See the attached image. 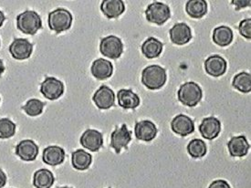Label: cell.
<instances>
[{"mask_svg":"<svg viewBox=\"0 0 251 188\" xmlns=\"http://www.w3.org/2000/svg\"><path fill=\"white\" fill-rule=\"evenodd\" d=\"M91 71L95 79L99 81H104L111 78L113 75V63L104 59H97L93 61Z\"/></svg>","mask_w":251,"mask_h":188,"instance_id":"cell-18","label":"cell"},{"mask_svg":"<svg viewBox=\"0 0 251 188\" xmlns=\"http://www.w3.org/2000/svg\"><path fill=\"white\" fill-rule=\"evenodd\" d=\"M5 70H6V68H5V65H4V62H3L2 60H0V77L2 76V74L4 73Z\"/></svg>","mask_w":251,"mask_h":188,"instance_id":"cell-37","label":"cell"},{"mask_svg":"<svg viewBox=\"0 0 251 188\" xmlns=\"http://www.w3.org/2000/svg\"><path fill=\"white\" fill-rule=\"evenodd\" d=\"M117 100L120 107L126 110L129 109H136L140 105V97L136 94H134L132 90L129 89H122L117 94Z\"/></svg>","mask_w":251,"mask_h":188,"instance_id":"cell-22","label":"cell"},{"mask_svg":"<svg viewBox=\"0 0 251 188\" xmlns=\"http://www.w3.org/2000/svg\"><path fill=\"white\" fill-rule=\"evenodd\" d=\"M208 188H231L229 184L225 180H222V179H218V180H215V181L212 182L210 184V186L208 187Z\"/></svg>","mask_w":251,"mask_h":188,"instance_id":"cell-33","label":"cell"},{"mask_svg":"<svg viewBox=\"0 0 251 188\" xmlns=\"http://www.w3.org/2000/svg\"><path fill=\"white\" fill-rule=\"evenodd\" d=\"M8 50L15 60L25 61L29 59L33 52V44L26 39H15L8 47Z\"/></svg>","mask_w":251,"mask_h":188,"instance_id":"cell-9","label":"cell"},{"mask_svg":"<svg viewBox=\"0 0 251 188\" xmlns=\"http://www.w3.org/2000/svg\"><path fill=\"white\" fill-rule=\"evenodd\" d=\"M93 162V156L86 151L78 149L72 155V164L73 167L79 171H84L90 167Z\"/></svg>","mask_w":251,"mask_h":188,"instance_id":"cell-25","label":"cell"},{"mask_svg":"<svg viewBox=\"0 0 251 188\" xmlns=\"http://www.w3.org/2000/svg\"><path fill=\"white\" fill-rule=\"evenodd\" d=\"M199 132L205 139L214 140L221 132V122L214 116L206 117L199 125Z\"/></svg>","mask_w":251,"mask_h":188,"instance_id":"cell-14","label":"cell"},{"mask_svg":"<svg viewBox=\"0 0 251 188\" xmlns=\"http://www.w3.org/2000/svg\"><path fill=\"white\" fill-rule=\"evenodd\" d=\"M115 94L106 85H101L93 94V101L100 110H108L115 104Z\"/></svg>","mask_w":251,"mask_h":188,"instance_id":"cell-10","label":"cell"},{"mask_svg":"<svg viewBox=\"0 0 251 188\" xmlns=\"http://www.w3.org/2000/svg\"><path fill=\"white\" fill-rule=\"evenodd\" d=\"M239 33L241 34L244 38L251 40V19H246L239 23L238 27Z\"/></svg>","mask_w":251,"mask_h":188,"instance_id":"cell-32","label":"cell"},{"mask_svg":"<svg viewBox=\"0 0 251 188\" xmlns=\"http://www.w3.org/2000/svg\"><path fill=\"white\" fill-rule=\"evenodd\" d=\"M146 17L149 22L161 26L170 19V7L162 2L155 1L148 5L146 10Z\"/></svg>","mask_w":251,"mask_h":188,"instance_id":"cell-6","label":"cell"},{"mask_svg":"<svg viewBox=\"0 0 251 188\" xmlns=\"http://www.w3.org/2000/svg\"><path fill=\"white\" fill-rule=\"evenodd\" d=\"M80 144L91 152H98L103 145L102 134L94 129H88L79 139Z\"/></svg>","mask_w":251,"mask_h":188,"instance_id":"cell-11","label":"cell"},{"mask_svg":"<svg viewBox=\"0 0 251 188\" xmlns=\"http://www.w3.org/2000/svg\"><path fill=\"white\" fill-rule=\"evenodd\" d=\"M73 21L72 13L63 7H59L49 14V27L57 34L69 30L72 27Z\"/></svg>","mask_w":251,"mask_h":188,"instance_id":"cell-3","label":"cell"},{"mask_svg":"<svg viewBox=\"0 0 251 188\" xmlns=\"http://www.w3.org/2000/svg\"><path fill=\"white\" fill-rule=\"evenodd\" d=\"M187 153L194 159L202 158L206 155V145L201 139H193L187 144Z\"/></svg>","mask_w":251,"mask_h":188,"instance_id":"cell-29","label":"cell"},{"mask_svg":"<svg viewBox=\"0 0 251 188\" xmlns=\"http://www.w3.org/2000/svg\"><path fill=\"white\" fill-rule=\"evenodd\" d=\"M232 5H234L236 7V10H240L241 8H244V7H250L251 6V1H248V0H242V1H239V0H234L231 1Z\"/></svg>","mask_w":251,"mask_h":188,"instance_id":"cell-34","label":"cell"},{"mask_svg":"<svg viewBox=\"0 0 251 188\" xmlns=\"http://www.w3.org/2000/svg\"><path fill=\"white\" fill-rule=\"evenodd\" d=\"M7 177L2 169H0V188H4L7 184Z\"/></svg>","mask_w":251,"mask_h":188,"instance_id":"cell-35","label":"cell"},{"mask_svg":"<svg viewBox=\"0 0 251 188\" xmlns=\"http://www.w3.org/2000/svg\"><path fill=\"white\" fill-rule=\"evenodd\" d=\"M100 51L104 57L109 59H119L122 54L124 53V43L120 38L114 35L107 36L100 41Z\"/></svg>","mask_w":251,"mask_h":188,"instance_id":"cell-5","label":"cell"},{"mask_svg":"<svg viewBox=\"0 0 251 188\" xmlns=\"http://www.w3.org/2000/svg\"><path fill=\"white\" fill-rule=\"evenodd\" d=\"M17 27L22 33L33 36L42 27V21L36 11L26 10L18 15Z\"/></svg>","mask_w":251,"mask_h":188,"instance_id":"cell-4","label":"cell"},{"mask_svg":"<svg viewBox=\"0 0 251 188\" xmlns=\"http://www.w3.org/2000/svg\"><path fill=\"white\" fill-rule=\"evenodd\" d=\"M164 45L155 38L150 37L142 45V52L147 59H155L163 52Z\"/></svg>","mask_w":251,"mask_h":188,"instance_id":"cell-23","label":"cell"},{"mask_svg":"<svg viewBox=\"0 0 251 188\" xmlns=\"http://www.w3.org/2000/svg\"><path fill=\"white\" fill-rule=\"evenodd\" d=\"M132 132L128 129L126 123L120 128H116L111 135V147L114 149L115 153L119 155L122 149H128L129 142L132 141Z\"/></svg>","mask_w":251,"mask_h":188,"instance_id":"cell-8","label":"cell"},{"mask_svg":"<svg viewBox=\"0 0 251 188\" xmlns=\"http://www.w3.org/2000/svg\"><path fill=\"white\" fill-rule=\"evenodd\" d=\"M46 103L38 99H30L26 101V104L22 106V110L26 113V115L31 117L39 116L43 113V110Z\"/></svg>","mask_w":251,"mask_h":188,"instance_id":"cell-30","label":"cell"},{"mask_svg":"<svg viewBox=\"0 0 251 188\" xmlns=\"http://www.w3.org/2000/svg\"></svg>","mask_w":251,"mask_h":188,"instance_id":"cell-41","label":"cell"},{"mask_svg":"<svg viewBox=\"0 0 251 188\" xmlns=\"http://www.w3.org/2000/svg\"><path fill=\"white\" fill-rule=\"evenodd\" d=\"M178 100L182 104L187 107L197 106L202 100L203 92L198 83L188 81L182 84L177 92Z\"/></svg>","mask_w":251,"mask_h":188,"instance_id":"cell-2","label":"cell"},{"mask_svg":"<svg viewBox=\"0 0 251 188\" xmlns=\"http://www.w3.org/2000/svg\"><path fill=\"white\" fill-rule=\"evenodd\" d=\"M0 47H1V41H0Z\"/></svg>","mask_w":251,"mask_h":188,"instance_id":"cell-39","label":"cell"},{"mask_svg":"<svg viewBox=\"0 0 251 188\" xmlns=\"http://www.w3.org/2000/svg\"><path fill=\"white\" fill-rule=\"evenodd\" d=\"M173 132L182 137L191 135L195 131V123L187 115H176L171 122Z\"/></svg>","mask_w":251,"mask_h":188,"instance_id":"cell-13","label":"cell"},{"mask_svg":"<svg viewBox=\"0 0 251 188\" xmlns=\"http://www.w3.org/2000/svg\"><path fill=\"white\" fill-rule=\"evenodd\" d=\"M170 39L176 45H185L191 41L192 32L190 27L185 23H177L169 30Z\"/></svg>","mask_w":251,"mask_h":188,"instance_id":"cell-16","label":"cell"},{"mask_svg":"<svg viewBox=\"0 0 251 188\" xmlns=\"http://www.w3.org/2000/svg\"><path fill=\"white\" fill-rule=\"evenodd\" d=\"M232 86L243 94H250L251 92V75L250 72L241 71L237 74L233 81Z\"/></svg>","mask_w":251,"mask_h":188,"instance_id":"cell-28","label":"cell"},{"mask_svg":"<svg viewBox=\"0 0 251 188\" xmlns=\"http://www.w3.org/2000/svg\"><path fill=\"white\" fill-rule=\"evenodd\" d=\"M64 84L59 79L46 77L40 84V93L50 101H56L64 94Z\"/></svg>","mask_w":251,"mask_h":188,"instance_id":"cell-7","label":"cell"},{"mask_svg":"<svg viewBox=\"0 0 251 188\" xmlns=\"http://www.w3.org/2000/svg\"><path fill=\"white\" fill-rule=\"evenodd\" d=\"M39 150L38 144L33 140L26 139L17 144L15 148V154L23 161L32 162L36 160L39 155Z\"/></svg>","mask_w":251,"mask_h":188,"instance_id":"cell-12","label":"cell"},{"mask_svg":"<svg viewBox=\"0 0 251 188\" xmlns=\"http://www.w3.org/2000/svg\"><path fill=\"white\" fill-rule=\"evenodd\" d=\"M5 21H6V16H5V14L3 13V11L0 10V27L3 26V23Z\"/></svg>","mask_w":251,"mask_h":188,"instance_id":"cell-36","label":"cell"},{"mask_svg":"<svg viewBox=\"0 0 251 188\" xmlns=\"http://www.w3.org/2000/svg\"><path fill=\"white\" fill-rule=\"evenodd\" d=\"M167 81L166 70L159 65H150L142 71V82L149 90H159Z\"/></svg>","mask_w":251,"mask_h":188,"instance_id":"cell-1","label":"cell"},{"mask_svg":"<svg viewBox=\"0 0 251 188\" xmlns=\"http://www.w3.org/2000/svg\"><path fill=\"white\" fill-rule=\"evenodd\" d=\"M213 41L220 47H226L230 45L234 39L231 28L227 26L216 27L213 31Z\"/></svg>","mask_w":251,"mask_h":188,"instance_id":"cell-24","label":"cell"},{"mask_svg":"<svg viewBox=\"0 0 251 188\" xmlns=\"http://www.w3.org/2000/svg\"><path fill=\"white\" fill-rule=\"evenodd\" d=\"M65 151L63 148L57 145H50L44 149L42 160L50 166H57L61 164L65 160Z\"/></svg>","mask_w":251,"mask_h":188,"instance_id":"cell-20","label":"cell"},{"mask_svg":"<svg viewBox=\"0 0 251 188\" xmlns=\"http://www.w3.org/2000/svg\"><path fill=\"white\" fill-rule=\"evenodd\" d=\"M55 177L49 169H40L34 173L33 186L36 188H50Z\"/></svg>","mask_w":251,"mask_h":188,"instance_id":"cell-26","label":"cell"},{"mask_svg":"<svg viewBox=\"0 0 251 188\" xmlns=\"http://www.w3.org/2000/svg\"><path fill=\"white\" fill-rule=\"evenodd\" d=\"M100 10L107 19H117L126 11V5L123 0H104L100 4Z\"/></svg>","mask_w":251,"mask_h":188,"instance_id":"cell-21","label":"cell"},{"mask_svg":"<svg viewBox=\"0 0 251 188\" xmlns=\"http://www.w3.org/2000/svg\"><path fill=\"white\" fill-rule=\"evenodd\" d=\"M205 70L212 77H220L224 75L227 69V63L220 55H212L205 61Z\"/></svg>","mask_w":251,"mask_h":188,"instance_id":"cell-15","label":"cell"},{"mask_svg":"<svg viewBox=\"0 0 251 188\" xmlns=\"http://www.w3.org/2000/svg\"><path fill=\"white\" fill-rule=\"evenodd\" d=\"M0 103H1V98H0Z\"/></svg>","mask_w":251,"mask_h":188,"instance_id":"cell-40","label":"cell"},{"mask_svg":"<svg viewBox=\"0 0 251 188\" xmlns=\"http://www.w3.org/2000/svg\"><path fill=\"white\" fill-rule=\"evenodd\" d=\"M227 148L232 157H243L248 155L251 149V144L249 143L246 136L240 135L232 137L227 142Z\"/></svg>","mask_w":251,"mask_h":188,"instance_id":"cell-19","label":"cell"},{"mask_svg":"<svg viewBox=\"0 0 251 188\" xmlns=\"http://www.w3.org/2000/svg\"><path fill=\"white\" fill-rule=\"evenodd\" d=\"M186 13L193 19H201L207 13V3L205 0H190L185 5Z\"/></svg>","mask_w":251,"mask_h":188,"instance_id":"cell-27","label":"cell"},{"mask_svg":"<svg viewBox=\"0 0 251 188\" xmlns=\"http://www.w3.org/2000/svg\"><path fill=\"white\" fill-rule=\"evenodd\" d=\"M16 134V124L8 118L0 119V139H9Z\"/></svg>","mask_w":251,"mask_h":188,"instance_id":"cell-31","label":"cell"},{"mask_svg":"<svg viewBox=\"0 0 251 188\" xmlns=\"http://www.w3.org/2000/svg\"><path fill=\"white\" fill-rule=\"evenodd\" d=\"M134 133L138 140L151 141L157 135V128L152 121L144 120V121L136 122L134 127Z\"/></svg>","mask_w":251,"mask_h":188,"instance_id":"cell-17","label":"cell"},{"mask_svg":"<svg viewBox=\"0 0 251 188\" xmlns=\"http://www.w3.org/2000/svg\"><path fill=\"white\" fill-rule=\"evenodd\" d=\"M69 188V187H63V188Z\"/></svg>","mask_w":251,"mask_h":188,"instance_id":"cell-38","label":"cell"}]
</instances>
